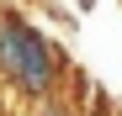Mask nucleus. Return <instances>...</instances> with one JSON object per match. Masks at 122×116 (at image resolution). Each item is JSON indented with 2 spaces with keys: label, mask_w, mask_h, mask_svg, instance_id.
<instances>
[{
  "label": "nucleus",
  "mask_w": 122,
  "mask_h": 116,
  "mask_svg": "<svg viewBox=\"0 0 122 116\" xmlns=\"http://www.w3.org/2000/svg\"><path fill=\"white\" fill-rule=\"evenodd\" d=\"M0 79L21 100H53L58 85V53L21 11H0Z\"/></svg>",
  "instance_id": "1"
},
{
  "label": "nucleus",
  "mask_w": 122,
  "mask_h": 116,
  "mask_svg": "<svg viewBox=\"0 0 122 116\" xmlns=\"http://www.w3.org/2000/svg\"><path fill=\"white\" fill-rule=\"evenodd\" d=\"M74 5H80V11H90V5H96V0H74Z\"/></svg>",
  "instance_id": "2"
}]
</instances>
